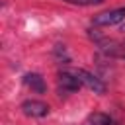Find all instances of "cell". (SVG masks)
Here are the masks:
<instances>
[{"mask_svg": "<svg viewBox=\"0 0 125 125\" xmlns=\"http://www.w3.org/2000/svg\"><path fill=\"white\" fill-rule=\"evenodd\" d=\"M23 84L27 88H31L35 94H45L47 92V84H45V78L37 72H27L23 74Z\"/></svg>", "mask_w": 125, "mask_h": 125, "instance_id": "5b68a950", "label": "cell"}, {"mask_svg": "<svg viewBox=\"0 0 125 125\" xmlns=\"http://www.w3.org/2000/svg\"><path fill=\"white\" fill-rule=\"evenodd\" d=\"M57 84H59V92L61 94H74L82 88V82L78 80L76 72H59L57 76Z\"/></svg>", "mask_w": 125, "mask_h": 125, "instance_id": "6da1fadb", "label": "cell"}, {"mask_svg": "<svg viewBox=\"0 0 125 125\" xmlns=\"http://www.w3.org/2000/svg\"><path fill=\"white\" fill-rule=\"evenodd\" d=\"M123 47H125V43H123Z\"/></svg>", "mask_w": 125, "mask_h": 125, "instance_id": "9c48e42d", "label": "cell"}, {"mask_svg": "<svg viewBox=\"0 0 125 125\" xmlns=\"http://www.w3.org/2000/svg\"><path fill=\"white\" fill-rule=\"evenodd\" d=\"M74 72H76L78 80L82 82V86H86V88H88V90H92L94 94H105V84H104L96 74L88 72L86 68H76Z\"/></svg>", "mask_w": 125, "mask_h": 125, "instance_id": "7a4b0ae2", "label": "cell"}, {"mask_svg": "<svg viewBox=\"0 0 125 125\" xmlns=\"http://www.w3.org/2000/svg\"><path fill=\"white\" fill-rule=\"evenodd\" d=\"M62 2L74 4V6H98V4H102V2H105V0H62Z\"/></svg>", "mask_w": 125, "mask_h": 125, "instance_id": "52a82bcc", "label": "cell"}, {"mask_svg": "<svg viewBox=\"0 0 125 125\" xmlns=\"http://www.w3.org/2000/svg\"><path fill=\"white\" fill-rule=\"evenodd\" d=\"M123 20H125V6L115 8V10H107V12H102V14L94 16L92 23L94 25H115V23H121Z\"/></svg>", "mask_w": 125, "mask_h": 125, "instance_id": "3957f363", "label": "cell"}, {"mask_svg": "<svg viewBox=\"0 0 125 125\" xmlns=\"http://www.w3.org/2000/svg\"><path fill=\"white\" fill-rule=\"evenodd\" d=\"M121 31H125V23H123V25H121Z\"/></svg>", "mask_w": 125, "mask_h": 125, "instance_id": "ba28073f", "label": "cell"}, {"mask_svg": "<svg viewBox=\"0 0 125 125\" xmlns=\"http://www.w3.org/2000/svg\"><path fill=\"white\" fill-rule=\"evenodd\" d=\"M86 125H115V121L107 115V113H102V111H94L88 119H86Z\"/></svg>", "mask_w": 125, "mask_h": 125, "instance_id": "8992f818", "label": "cell"}, {"mask_svg": "<svg viewBox=\"0 0 125 125\" xmlns=\"http://www.w3.org/2000/svg\"><path fill=\"white\" fill-rule=\"evenodd\" d=\"M21 111L27 117H45L49 113V105L41 100H25L21 104Z\"/></svg>", "mask_w": 125, "mask_h": 125, "instance_id": "277c9868", "label": "cell"}]
</instances>
